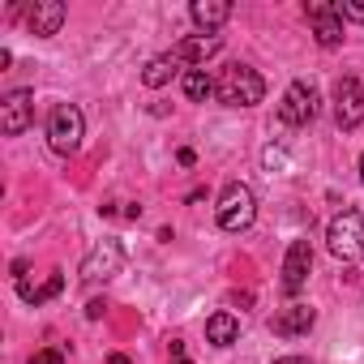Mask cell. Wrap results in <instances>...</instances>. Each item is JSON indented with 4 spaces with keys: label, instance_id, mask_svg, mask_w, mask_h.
I'll return each mask as SVG.
<instances>
[{
    "label": "cell",
    "instance_id": "obj_17",
    "mask_svg": "<svg viewBox=\"0 0 364 364\" xmlns=\"http://www.w3.org/2000/svg\"><path fill=\"white\" fill-rule=\"evenodd\" d=\"M185 95H189L193 103H206V99L215 95V77H210L206 69H189V73H185Z\"/></svg>",
    "mask_w": 364,
    "mask_h": 364
},
{
    "label": "cell",
    "instance_id": "obj_5",
    "mask_svg": "<svg viewBox=\"0 0 364 364\" xmlns=\"http://www.w3.org/2000/svg\"><path fill=\"white\" fill-rule=\"evenodd\" d=\"M317 107H321L317 90H313L309 82H291V86L283 90V103H279V120H283V124H291V129H300V124L317 120Z\"/></svg>",
    "mask_w": 364,
    "mask_h": 364
},
{
    "label": "cell",
    "instance_id": "obj_4",
    "mask_svg": "<svg viewBox=\"0 0 364 364\" xmlns=\"http://www.w3.org/2000/svg\"><path fill=\"white\" fill-rule=\"evenodd\" d=\"M326 240H330V253L338 262H355L364 253V215L360 210H343L330 219L326 228Z\"/></svg>",
    "mask_w": 364,
    "mask_h": 364
},
{
    "label": "cell",
    "instance_id": "obj_19",
    "mask_svg": "<svg viewBox=\"0 0 364 364\" xmlns=\"http://www.w3.org/2000/svg\"><path fill=\"white\" fill-rule=\"evenodd\" d=\"M31 364H65V351L60 347H43V351L31 355Z\"/></svg>",
    "mask_w": 364,
    "mask_h": 364
},
{
    "label": "cell",
    "instance_id": "obj_8",
    "mask_svg": "<svg viewBox=\"0 0 364 364\" xmlns=\"http://www.w3.org/2000/svg\"><path fill=\"white\" fill-rule=\"evenodd\" d=\"M309 270H313V245L291 240L283 257V296H300V287L309 283Z\"/></svg>",
    "mask_w": 364,
    "mask_h": 364
},
{
    "label": "cell",
    "instance_id": "obj_3",
    "mask_svg": "<svg viewBox=\"0 0 364 364\" xmlns=\"http://www.w3.org/2000/svg\"><path fill=\"white\" fill-rule=\"evenodd\" d=\"M82 137H86V116H82V107H73V103L52 107V116H48V146L69 159V154L82 150Z\"/></svg>",
    "mask_w": 364,
    "mask_h": 364
},
{
    "label": "cell",
    "instance_id": "obj_25",
    "mask_svg": "<svg viewBox=\"0 0 364 364\" xmlns=\"http://www.w3.org/2000/svg\"><path fill=\"white\" fill-rule=\"evenodd\" d=\"M360 180H364V154H360Z\"/></svg>",
    "mask_w": 364,
    "mask_h": 364
},
{
    "label": "cell",
    "instance_id": "obj_1",
    "mask_svg": "<svg viewBox=\"0 0 364 364\" xmlns=\"http://www.w3.org/2000/svg\"><path fill=\"white\" fill-rule=\"evenodd\" d=\"M262 95H266V82L249 65H228L215 82V99L223 107H253V103H262Z\"/></svg>",
    "mask_w": 364,
    "mask_h": 364
},
{
    "label": "cell",
    "instance_id": "obj_20",
    "mask_svg": "<svg viewBox=\"0 0 364 364\" xmlns=\"http://www.w3.org/2000/svg\"><path fill=\"white\" fill-rule=\"evenodd\" d=\"M338 9V18H347V22H364V5H334Z\"/></svg>",
    "mask_w": 364,
    "mask_h": 364
},
{
    "label": "cell",
    "instance_id": "obj_22",
    "mask_svg": "<svg viewBox=\"0 0 364 364\" xmlns=\"http://www.w3.org/2000/svg\"><path fill=\"white\" fill-rule=\"evenodd\" d=\"M171 355H176V364H193V360L185 355V343H171Z\"/></svg>",
    "mask_w": 364,
    "mask_h": 364
},
{
    "label": "cell",
    "instance_id": "obj_23",
    "mask_svg": "<svg viewBox=\"0 0 364 364\" xmlns=\"http://www.w3.org/2000/svg\"><path fill=\"white\" fill-rule=\"evenodd\" d=\"M274 364H313V360H304V355H283V360H274Z\"/></svg>",
    "mask_w": 364,
    "mask_h": 364
},
{
    "label": "cell",
    "instance_id": "obj_7",
    "mask_svg": "<svg viewBox=\"0 0 364 364\" xmlns=\"http://www.w3.org/2000/svg\"><path fill=\"white\" fill-rule=\"evenodd\" d=\"M334 120H338V129H360L364 124V86H360V77H338V86H334Z\"/></svg>",
    "mask_w": 364,
    "mask_h": 364
},
{
    "label": "cell",
    "instance_id": "obj_12",
    "mask_svg": "<svg viewBox=\"0 0 364 364\" xmlns=\"http://www.w3.org/2000/svg\"><path fill=\"white\" fill-rule=\"evenodd\" d=\"M223 48V35H189V39H180L176 48H171V56L180 60V65H206L215 52Z\"/></svg>",
    "mask_w": 364,
    "mask_h": 364
},
{
    "label": "cell",
    "instance_id": "obj_6",
    "mask_svg": "<svg viewBox=\"0 0 364 364\" xmlns=\"http://www.w3.org/2000/svg\"><path fill=\"white\" fill-rule=\"evenodd\" d=\"M120 266H124L120 240H99V245L82 257V279H86V283H107L112 274H120Z\"/></svg>",
    "mask_w": 364,
    "mask_h": 364
},
{
    "label": "cell",
    "instance_id": "obj_10",
    "mask_svg": "<svg viewBox=\"0 0 364 364\" xmlns=\"http://www.w3.org/2000/svg\"><path fill=\"white\" fill-rule=\"evenodd\" d=\"M304 14H309L313 35H317L321 48H338V43H343V18H338V9L330 5V0H309Z\"/></svg>",
    "mask_w": 364,
    "mask_h": 364
},
{
    "label": "cell",
    "instance_id": "obj_14",
    "mask_svg": "<svg viewBox=\"0 0 364 364\" xmlns=\"http://www.w3.org/2000/svg\"><path fill=\"white\" fill-rule=\"evenodd\" d=\"M189 18L206 31V35H215L228 18H232V5L228 0H193V9H189Z\"/></svg>",
    "mask_w": 364,
    "mask_h": 364
},
{
    "label": "cell",
    "instance_id": "obj_18",
    "mask_svg": "<svg viewBox=\"0 0 364 364\" xmlns=\"http://www.w3.org/2000/svg\"><path fill=\"white\" fill-rule=\"evenodd\" d=\"M60 287H65V274H48V283H43V287H18V291H22V300H26V304H35V309H39V304H48L52 296H60Z\"/></svg>",
    "mask_w": 364,
    "mask_h": 364
},
{
    "label": "cell",
    "instance_id": "obj_21",
    "mask_svg": "<svg viewBox=\"0 0 364 364\" xmlns=\"http://www.w3.org/2000/svg\"><path fill=\"white\" fill-rule=\"evenodd\" d=\"M103 309H107L103 300H90V304H86V317H90V321H99V317H103Z\"/></svg>",
    "mask_w": 364,
    "mask_h": 364
},
{
    "label": "cell",
    "instance_id": "obj_9",
    "mask_svg": "<svg viewBox=\"0 0 364 364\" xmlns=\"http://www.w3.org/2000/svg\"><path fill=\"white\" fill-rule=\"evenodd\" d=\"M31 116H35V95L31 90H9L5 99H0V129H5L9 137L26 133Z\"/></svg>",
    "mask_w": 364,
    "mask_h": 364
},
{
    "label": "cell",
    "instance_id": "obj_24",
    "mask_svg": "<svg viewBox=\"0 0 364 364\" xmlns=\"http://www.w3.org/2000/svg\"><path fill=\"white\" fill-rule=\"evenodd\" d=\"M107 364H129V355H120V351H116V355H107Z\"/></svg>",
    "mask_w": 364,
    "mask_h": 364
},
{
    "label": "cell",
    "instance_id": "obj_11",
    "mask_svg": "<svg viewBox=\"0 0 364 364\" xmlns=\"http://www.w3.org/2000/svg\"><path fill=\"white\" fill-rule=\"evenodd\" d=\"M60 26H65V5L60 0H35L26 9V31L31 35L52 39V35H60Z\"/></svg>",
    "mask_w": 364,
    "mask_h": 364
},
{
    "label": "cell",
    "instance_id": "obj_15",
    "mask_svg": "<svg viewBox=\"0 0 364 364\" xmlns=\"http://www.w3.org/2000/svg\"><path fill=\"white\" fill-rule=\"evenodd\" d=\"M206 338H210L215 347H232V343L240 338V321H236L232 313H215V317L206 321Z\"/></svg>",
    "mask_w": 364,
    "mask_h": 364
},
{
    "label": "cell",
    "instance_id": "obj_16",
    "mask_svg": "<svg viewBox=\"0 0 364 364\" xmlns=\"http://www.w3.org/2000/svg\"><path fill=\"white\" fill-rule=\"evenodd\" d=\"M176 69H180V60H176L171 52H167V56H154V60L141 69V82H146L150 90H159V86H167V82L176 77Z\"/></svg>",
    "mask_w": 364,
    "mask_h": 364
},
{
    "label": "cell",
    "instance_id": "obj_13",
    "mask_svg": "<svg viewBox=\"0 0 364 364\" xmlns=\"http://www.w3.org/2000/svg\"><path fill=\"white\" fill-rule=\"evenodd\" d=\"M313 321H317V313H313L309 304H291V309H283V313L270 321V330H274L279 338H300V334L313 330Z\"/></svg>",
    "mask_w": 364,
    "mask_h": 364
},
{
    "label": "cell",
    "instance_id": "obj_2",
    "mask_svg": "<svg viewBox=\"0 0 364 364\" xmlns=\"http://www.w3.org/2000/svg\"><path fill=\"white\" fill-rule=\"evenodd\" d=\"M215 219H219V228L232 232V236L249 232L253 219H257V198H253V189L240 185V180H232V185L223 189V198H219V206H215Z\"/></svg>",
    "mask_w": 364,
    "mask_h": 364
}]
</instances>
